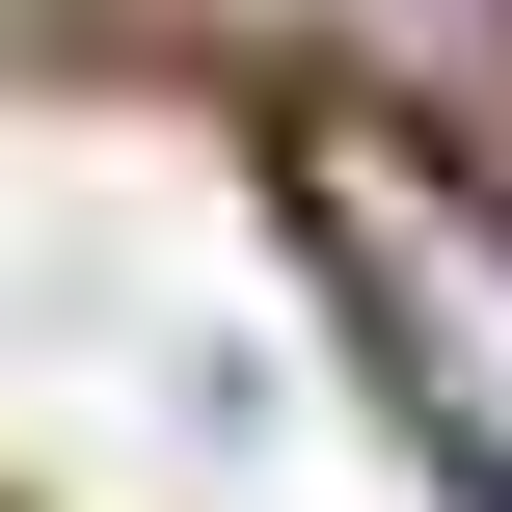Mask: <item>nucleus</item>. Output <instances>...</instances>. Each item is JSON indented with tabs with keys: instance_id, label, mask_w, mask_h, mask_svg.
Wrapping results in <instances>:
<instances>
[{
	"instance_id": "nucleus-1",
	"label": "nucleus",
	"mask_w": 512,
	"mask_h": 512,
	"mask_svg": "<svg viewBox=\"0 0 512 512\" xmlns=\"http://www.w3.org/2000/svg\"><path fill=\"white\" fill-rule=\"evenodd\" d=\"M297 270H324L351 378L405 405V459L512 512V162L405 135V108H297Z\"/></svg>"
},
{
	"instance_id": "nucleus-2",
	"label": "nucleus",
	"mask_w": 512,
	"mask_h": 512,
	"mask_svg": "<svg viewBox=\"0 0 512 512\" xmlns=\"http://www.w3.org/2000/svg\"><path fill=\"white\" fill-rule=\"evenodd\" d=\"M243 27H270L324 108H405V135H459V162L512 135V0H243Z\"/></svg>"
}]
</instances>
